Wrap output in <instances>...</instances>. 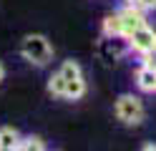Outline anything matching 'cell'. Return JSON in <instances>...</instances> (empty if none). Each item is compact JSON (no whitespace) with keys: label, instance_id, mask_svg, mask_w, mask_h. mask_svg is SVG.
Here are the masks:
<instances>
[{"label":"cell","instance_id":"cell-1","mask_svg":"<svg viewBox=\"0 0 156 151\" xmlns=\"http://www.w3.org/2000/svg\"><path fill=\"white\" fill-rule=\"evenodd\" d=\"M20 56L38 68H45L53 60V45L43 33H28L20 40Z\"/></svg>","mask_w":156,"mask_h":151},{"label":"cell","instance_id":"cell-2","mask_svg":"<svg viewBox=\"0 0 156 151\" xmlns=\"http://www.w3.org/2000/svg\"><path fill=\"white\" fill-rule=\"evenodd\" d=\"M113 116L121 121L123 126H139L144 124L146 118V108H144V101L133 93H121L113 103Z\"/></svg>","mask_w":156,"mask_h":151},{"label":"cell","instance_id":"cell-3","mask_svg":"<svg viewBox=\"0 0 156 151\" xmlns=\"http://www.w3.org/2000/svg\"><path fill=\"white\" fill-rule=\"evenodd\" d=\"M126 43H129V50H131V53L146 56L149 50L156 48V30L146 23V25H141V28H136L133 33L126 38Z\"/></svg>","mask_w":156,"mask_h":151},{"label":"cell","instance_id":"cell-4","mask_svg":"<svg viewBox=\"0 0 156 151\" xmlns=\"http://www.w3.org/2000/svg\"><path fill=\"white\" fill-rule=\"evenodd\" d=\"M119 13H121V20H123V40L129 38L136 28L149 23V20H146V10H141L139 5H126L123 3V8L119 10Z\"/></svg>","mask_w":156,"mask_h":151},{"label":"cell","instance_id":"cell-5","mask_svg":"<svg viewBox=\"0 0 156 151\" xmlns=\"http://www.w3.org/2000/svg\"><path fill=\"white\" fill-rule=\"evenodd\" d=\"M101 33H103V38H123V20H121L119 10L108 13L101 20Z\"/></svg>","mask_w":156,"mask_h":151},{"label":"cell","instance_id":"cell-6","mask_svg":"<svg viewBox=\"0 0 156 151\" xmlns=\"http://www.w3.org/2000/svg\"><path fill=\"white\" fill-rule=\"evenodd\" d=\"M133 81H136V88H139L141 93H156V70L154 68L141 63V68L136 70Z\"/></svg>","mask_w":156,"mask_h":151},{"label":"cell","instance_id":"cell-7","mask_svg":"<svg viewBox=\"0 0 156 151\" xmlns=\"http://www.w3.org/2000/svg\"><path fill=\"white\" fill-rule=\"evenodd\" d=\"M23 134L15 126H0V151H18Z\"/></svg>","mask_w":156,"mask_h":151},{"label":"cell","instance_id":"cell-8","mask_svg":"<svg viewBox=\"0 0 156 151\" xmlns=\"http://www.w3.org/2000/svg\"><path fill=\"white\" fill-rule=\"evenodd\" d=\"M58 70H61V76L66 78V83H68V81L86 78V76H83V68H81V63H78V60H73V58H71V60H63Z\"/></svg>","mask_w":156,"mask_h":151},{"label":"cell","instance_id":"cell-9","mask_svg":"<svg viewBox=\"0 0 156 151\" xmlns=\"http://www.w3.org/2000/svg\"><path fill=\"white\" fill-rule=\"evenodd\" d=\"M45 88H48V93H51L53 98H66V78L61 76V70H58V73H53L51 78H48Z\"/></svg>","mask_w":156,"mask_h":151},{"label":"cell","instance_id":"cell-10","mask_svg":"<svg viewBox=\"0 0 156 151\" xmlns=\"http://www.w3.org/2000/svg\"><path fill=\"white\" fill-rule=\"evenodd\" d=\"M48 144L41 138V136H33V134H28L20 138V144H18V151H45Z\"/></svg>","mask_w":156,"mask_h":151},{"label":"cell","instance_id":"cell-11","mask_svg":"<svg viewBox=\"0 0 156 151\" xmlns=\"http://www.w3.org/2000/svg\"><path fill=\"white\" fill-rule=\"evenodd\" d=\"M141 63L156 70V48H154V50H149V53H146V56H141Z\"/></svg>","mask_w":156,"mask_h":151},{"label":"cell","instance_id":"cell-12","mask_svg":"<svg viewBox=\"0 0 156 151\" xmlns=\"http://www.w3.org/2000/svg\"><path fill=\"white\" fill-rule=\"evenodd\" d=\"M136 5H139L141 10H146V13H154L156 10V0H139Z\"/></svg>","mask_w":156,"mask_h":151},{"label":"cell","instance_id":"cell-13","mask_svg":"<svg viewBox=\"0 0 156 151\" xmlns=\"http://www.w3.org/2000/svg\"><path fill=\"white\" fill-rule=\"evenodd\" d=\"M5 81V66H3V60H0V83Z\"/></svg>","mask_w":156,"mask_h":151},{"label":"cell","instance_id":"cell-14","mask_svg":"<svg viewBox=\"0 0 156 151\" xmlns=\"http://www.w3.org/2000/svg\"><path fill=\"white\" fill-rule=\"evenodd\" d=\"M141 149H144V151H156V144H144Z\"/></svg>","mask_w":156,"mask_h":151},{"label":"cell","instance_id":"cell-15","mask_svg":"<svg viewBox=\"0 0 156 151\" xmlns=\"http://www.w3.org/2000/svg\"><path fill=\"white\" fill-rule=\"evenodd\" d=\"M121 3H126V5H136L139 0H121Z\"/></svg>","mask_w":156,"mask_h":151}]
</instances>
